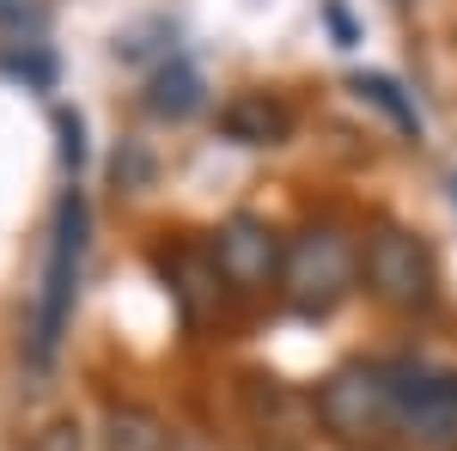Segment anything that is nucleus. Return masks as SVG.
I'll use <instances>...</instances> for the list:
<instances>
[{"mask_svg": "<svg viewBox=\"0 0 457 451\" xmlns=\"http://www.w3.org/2000/svg\"><path fill=\"white\" fill-rule=\"evenodd\" d=\"M86 232H92V213H86V196L68 189L55 202V220H49V256H43V287H37V312H31V336H25V354L31 366H49L55 347L68 336L73 299H79V269H86Z\"/></svg>", "mask_w": 457, "mask_h": 451, "instance_id": "1", "label": "nucleus"}, {"mask_svg": "<svg viewBox=\"0 0 457 451\" xmlns=\"http://www.w3.org/2000/svg\"><path fill=\"white\" fill-rule=\"evenodd\" d=\"M353 275H360V250L342 226H305L299 238H287L281 293L299 317H329L353 293Z\"/></svg>", "mask_w": 457, "mask_h": 451, "instance_id": "2", "label": "nucleus"}, {"mask_svg": "<svg viewBox=\"0 0 457 451\" xmlns=\"http://www.w3.org/2000/svg\"><path fill=\"white\" fill-rule=\"evenodd\" d=\"M360 275H366V293L390 312H421L433 305V287H439L433 250L409 226H372L360 250Z\"/></svg>", "mask_w": 457, "mask_h": 451, "instance_id": "3", "label": "nucleus"}, {"mask_svg": "<svg viewBox=\"0 0 457 451\" xmlns=\"http://www.w3.org/2000/svg\"><path fill=\"white\" fill-rule=\"evenodd\" d=\"M317 421L336 439H372L378 427H390L396 421V379H390V366L353 360L342 372H329L323 390H317Z\"/></svg>", "mask_w": 457, "mask_h": 451, "instance_id": "4", "label": "nucleus"}, {"mask_svg": "<svg viewBox=\"0 0 457 451\" xmlns=\"http://www.w3.org/2000/svg\"><path fill=\"white\" fill-rule=\"evenodd\" d=\"M390 379H396V427L433 451H457V372L396 360Z\"/></svg>", "mask_w": 457, "mask_h": 451, "instance_id": "5", "label": "nucleus"}, {"mask_svg": "<svg viewBox=\"0 0 457 451\" xmlns=\"http://www.w3.org/2000/svg\"><path fill=\"white\" fill-rule=\"evenodd\" d=\"M213 263L232 287H262V280H281L287 244L256 220V213H232L220 232H213Z\"/></svg>", "mask_w": 457, "mask_h": 451, "instance_id": "6", "label": "nucleus"}, {"mask_svg": "<svg viewBox=\"0 0 457 451\" xmlns=\"http://www.w3.org/2000/svg\"><path fill=\"white\" fill-rule=\"evenodd\" d=\"M159 269H165V287H171L177 312L189 330H202L220 305V263H213V250H171V256H159Z\"/></svg>", "mask_w": 457, "mask_h": 451, "instance_id": "7", "label": "nucleus"}, {"mask_svg": "<svg viewBox=\"0 0 457 451\" xmlns=\"http://www.w3.org/2000/svg\"><path fill=\"white\" fill-rule=\"evenodd\" d=\"M287 129H293V116H287V104L269 98V92H238L232 104L220 110V135L238 140V146H281Z\"/></svg>", "mask_w": 457, "mask_h": 451, "instance_id": "8", "label": "nucleus"}, {"mask_svg": "<svg viewBox=\"0 0 457 451\" xmlns=\"http://www.w3.org/2000/svg\"><path fill=\"white\" fill-rule=\"evenodd\" d=\"M104 451H177L171 427L153 415V409H110L104 415Z\"/></svg>", "mask_w": 457, "mask_h": 451, "instance_id": "9", "label": "nucleus"}, {"mask_svg": "<svg viewBox=\"0 0 457 451\" xmlns=\"http://www.w3.org/2000/svg\"><path fill=\"white\" fill-rule=\"evenodd\" d=\"M348 86H353V98H360V104L385 110V116H390V122H396L409 140H421V110H415V98H403V86H396L390 73H353Z\"/></svg>", "mask_w": 457, "mask_h": 451, "instance_id": "10", "label": "nucleus"}, {"mask_svg": "<svg viewBox=\"0 0 457 451\" xmlns=\"http://www.w3.org/2000/svg\"><path fill=\"white\" fill-rule=\"evenodd\" d=\"M202 104V79L189 62H171V68L153 73V92H146V110L153 116H189V110Z\"/></svg>", "mask_w": 457, "mask_h": 451, "instance_id": "11", "label": "nucleus"}, {"mask_svg": "<svg viewBox=\"0 0 457 451\" xmlns=\"http://www.w3.org/2000/svg\"><path fill=\"white\" fill-rule=\"evenodd\" d=\"M25 451H86V427H79L73 415H55L25 439Z\"/></svg>", "mask_w": 457, "mask_h": 451, "instance_id": "12", "label": "nucleus"}, {"mask_svg": "<svg viewBox=\"0 0 457 451\" xmlns=\"http://www.w3.org/2000/svg\"><path fill=\"white\" fill-rule=\"evenodd\" d=\"M55 122H62V159H68V165H79V159H86V140H79V116H73V110H62Z\"/></svg>", "mask_w": 457, "mask_h": 451, "instance_id": "13", "label": "nucleus"}, {"mask_svg": "<svg viewBox=\"0 0 457 451\" xmlns=\"http://www.w3.org/2000/svg\"><path fill=\"white\" fill-rule=\"evenodd\" d=\"M452 202H457V177H452Z\"/></svg>", "mask_w": 457, "mask_h": 451, "instance_id": "14", "label": "nucleus"}]
</instances>
